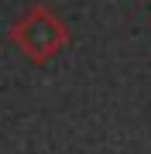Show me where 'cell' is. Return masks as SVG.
<instances>
[{
    "mask_svg": "<svg viewBox=\"0 0 151 154\" xmlns=\"http://www.w3.org/2000/svg\"><path fill=\"white\" fill-rule=\"evenodd\" d=\"M72 34H69V24L62 21V14L48 4H34L28 7L11 28V45L21 51L31 65H48L55 62L62 51L69 48Z\"/></svg>",
    "mask_w": 151,
    "mask_h": 154,
    "instance_id": "obj_1",
    "label": "cell"
}]
</instances>
